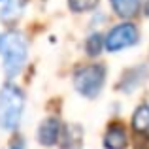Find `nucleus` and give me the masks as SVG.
Masks as SVG:
<instances>
[{"instance_id": "f257e3e1", "label": "nucleus", "mask_w": 149, "mask_h": 149, "mask_svg": "<svg viewBox=\"0 0 149 149\" xmlns=\"http://www.w3.org/2000/svg\"><path fill=\"white\" fill-rule=\"evenodd\" d=\"M0 55H2L4 72L8 77H15L26 62V42L23 34L15 30L0 34Z\"/></svg>"}, {"instance_id": "f03ea898", "label": "nucleus", "mask_w": 149, "mask_h": 149, "mask_svg": "<svg viewBox=\"0 0 149 149\" xmlns=\"http://www.w3.org/2000/svg\"><path fill=\"white\" fill-rule=\"evenodd\" d=\"M25 95L13 83H6L0 91V127L4 130H15L21 123Z\"/></svg>"}, {"instance_id": "7ed1b4c3", "label": "nucleus", "mask_w": 149, "mask_h": 149, "mask_svg": "<svg viewBox=\"0 0 149 149\" xmlns=\"http://www.w3.org/2000/svg\"><path fill=\"white\" fill-rule=\"evenodd\" d=\"M106 81V68L102 64H89L81 66L74 74V87L79 95L87 98H95L102 91Z\"/></svg>"}, {"instance_id": "20e7f679", "label": "nucleus", "mask_w": 149, "mask_h": 149, "mask_svg": "<svg viewBox=\"0 0 149 149\" xmlns=\"http://www.w3.org/2000/svg\"><path fill=\"white\" fill-rule=\"evenodd\" d=\"M140 40V34L138 29H136L132 23H121V25L113 26L111 30L108 32V36L104 38L106 42V49L108 51H121V49H127L136 45Z\"/></svg>"}, {"instance_id": "39448f33", "label": "nucleus", "mask_w": 149, "mask_h": 149, "mask_svg": "<svg viewBox=\"0 0 149 149\" xmlns=\"http://www.w3.org/2000/svg\"><path fill=\"white\" fill-rule=\"evenodd\" d=\"M61 132H62L61 121L55 119V117H49V119H45L44 123L40 125V128H38V140H40L42 146L51 147V146H55V143L58 142Z\"/></svg>"}, {"instance_id": "423d86ee", "label": "nucleus", "mask_w": 149, "mask_h": 149, "mask_svg": "<svg viewBox=\"0 0 149 149\" xmlns=\"http://www.w3.org/2000/svg\"><path fill=\"white\" fill-rule=\"evenodd\" d=\"M127 142H128V138H127L125 125L111 123L106 128V134H104V147L106 149H125Z\"/></svg>"}, {"instance_id": "0eeeda50", "label": "nucleus", "mask_w": 149, "mask_h": 149, "mask_svg": "<svg viewBox=\"0 0 149 149\" xmlns=\"http://www.w3.org/2000/svg\"><path fill=\"white\" fill-rule=\"evenodd\" d=\"M146 76H147V68H146V66H138V68L128 70V72L121 77L119 89H121V91H127V93L134 91V89L146 79Z\"/></svg>"}, {"instance_id": "6e6552de", "label": "nucleus", "mask_w": 149, "mask_h": 149, "mask_svg": "<svg viewBox=\"0 0 149 149\" xmlns=\"http://www.w3.org/2000/svg\"><path fill=\"white\" fill-rule=\"evenodd\" d=\"M109 2H111L113 11L123 19L134 17L140 11V6H142V0H109Z\"/></svg>"}, {"instance_id": "1a4fd4ad", "label": "nucleus", "mask_w": 149, "mask_h": 149, "mask_svg": "<svg viewBox=\"0 0 149 149\" xmlns=\"http://www.w3.org/2000/svg\"><path fill=\"white\" fill-rule=\"evenodd\" d=\"M132 128L136 130V134H147L149 132V106L147 104H142L134 109Z\"/></svg>"}, {"instance_id": "9d476101", "label": "nucleus", "mask_w": 149, "mask_h": 149, "mask_svg": "<svg viewBox=\"0 0 149 149\" xmlns=\"http://www.w3.org/2000/svg\"><path fill=\"white\" fill-rule=\"evenodd\" d=\"M0 2H4L2 11H0V19L2 21L10 23L19 17V13L23 10V0H0Z\"/></svg>"}, {"instance_id": "9b49d317", "label": "nucleus", "mask_w": 149, "mask_h": 149, "mask_svg": "<svg viewBox=\"0 0 149 149\" xmlns=\"http://www.w3.org/2000/svg\"><path fill=\"white\" fill-rule=\"evenodd\" d=\"M104 47H106V42H104V38H102L98 32L91 34V36L87 38V42H85V51H87L89 57H96V55H100V51Z\"/></svg>"}, {"instance_id": "f8f14e48", "label": "nucleus", "mask_w": 149, "mask_h": 149, "mask_svg": "<svg viewBox=\"0 0 149 149\" xmlns=\"http://www.w3.org/2000/svg\"><path fill=\"white\" fill-rule=\"evenodd\" d=\"M68 6L76 13H83V11H91L98 6V0H68Z\"/></svg>"}, {"instance_id": "ddd939ff", "label": "nucleus", "mask_w": 149, "mask_h": 149, "mask_svg": "<svg viewBox=\"0 0 149 149\" xmlns=\"http://www.w3.org/2000/svg\"><path fill=\"white\" fill-rule=\"evenodd\" d=\"M140 138L136 140V149H149V136L147 134H138Z\"/></svg>"}, {"instance_id": "4468645a", "label": "nucleus", "mask_w": 149, "mask_h": 149, "mask_svg": "<svg viewBox=\"0 0 149 149\" xmlns=\"http://www.w3.org/2000/svg\"><path fill=\"white\" fill-rule=\"evenodd\" d=\"M146 13L149 15V0H147V4H146Z\"/></svg>"}, {"instance_id": "2eb2a0df", "label": "nucleus", "mask_w": 149, "mask_h": 149, "mask_svg": "<svg viewBox=\"0 0 149 149\" xmlns=\"http://www.w3.org/2000/svg\"><path fill=\"white\" fill-rule=\"evenodd\" d=\"M13 149H15V147H13Z\"/></svg>"}]
</instances>
